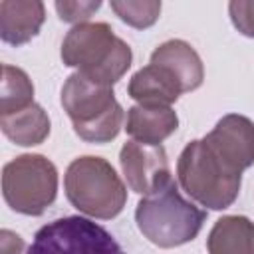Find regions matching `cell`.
<instances>
[{"instance_id": "6da1fadb", "label": "cell", "mask_w": 254, "mask_h": 254, "mask_svg": "<svg viewBox=\"0 0 254 254\" xmlns=\"http://www.w3.org/2000/svg\"><path fill=\"white\" fill-rule=\"evenodd\" d=\"M131 48L105 22L73 26L62 42V62L89 79L113 87L131 67Z\"/></svg>"}, {"instance_id": "7a4b0ae2", "label": "cell", "mask_w": 254, "mask_h": 254, "mask_svg": "<svg viewBox=\"0 0 254 254\" xmlns=\"http://www.w3.org/2000/svg\"><path fill=\"white\" fill-rule=\"evenodd\" d=\"M204 220L206 212L187 200L173 179L143 196L135 208L139 232L159 248H177L194 240Z\"/></svg>"}, {"instance_id": "3957f363", "label": "cell", "mask_w": 254, "mask_h": 254, "mask_svg": "<svg viewBox=\"0 0 254 254\" xmlns=\"http://www.w3.org/2000/svg\"><path fill=\"white\" fill-rule=\"evenodd\" d=\"M177 177L183 190L210 210L228 208L238 198L242 185V173L210 149L204 139H194L181 151Z\"/></svg>"}, {"instance_id": "277c9868", "label": "cell", "mask_w": 254, "mask_h": 254, "mask_svg": "<svg viewBox=\"0 0 254 254\" xmlns=\"http://www.w3.org/2000/svg\"><path fill=\"white\" fill-rule=\"evenodd\" d=\"M62 107L73 123V131L87 143H109L123 127V107L113 87L101 85L75 71L62 87Z\"/></svg>"}, {"instance_id": "5b68a950", "label": "cell", "mask_w": 254, "mask_h": 254, "mask_svg": "<svg viewBox=\"0 0 254 254\" xmlns=\"http://www.w3.org/2000/svg\"><path fill=\"white\" fill-rule=\"evenodd\" d=\"M64 190L71 206L97 220L115 218L127 202V189L111 163L93 155H83L69 163Z\"/></svg>"}, {"instance_id": "8992f818", "label": "cell", "mask_w": 254, "mask_h": 254, "mask_svg": "<svg viewBox=\"0 0 254 254\" xmlns=\"http://www.w3.org/2000/svg\"><path fill=\"white\" fill-rule=\"evenodd\" d=\"M2 194L20 214L40 216L58 196V169L44 155L26 153L2 169Z\"/></svg>"}, {"instance_id": "52a82bcc", "label": "cell", "mask_w": 254, "mask_h": 254, "mask_svg": "<svg viewBox=\"0 0 254 254\" xmlns=\"http://www.w3.org/2000/svg\"><path fill=\"white\" fill-rule=\"evenodd\" d=\"M28 254H125L101 224L85 216H64L44 224Z\"/></svg>"}, {"instance_id": "ba28073f", "label": "cell", "mask_w": 254, "mask_h": 254, "mask_svg": "<svg viewBox=\"0 0 254 254\" xmlns=\"http://www.w3.org/2000/svg\"><path fill=\"white\" fill-rule=\"evenodd\" d=\"M121 171L131 190L137 194H151L171 181V169L163 145H145L127 141L119 153Z\"/></svg>"}, {"instance_id": "9c48e42d", "label": "cell", "mask_w": 254, "mask_h": 254, "mask_svg": "<svg viewBox=\"0 0 254 254\" xmlns=\"http://www.w3.org/2000/svg\"><path fill=\"white\" fill-rule=\"evenodd\" d=\"M202 139L240 173L254 165V123L248 117L228 113Z\"/></svg>"}, {"instance_id": "30bf717a", "label": "cell", "mask_w": 254, "mask_h": 254, "mask_svg": "<svg viewBox=\"0 0 254 254\" xmlns=\"http://www.w3.org/2000/svg\"><path fill=\"white\" fill-rule=\"evenodd\" d=\"M127 93L137 101V105L171 107L181 97L183 87L169 69L157 64H149L131 75Z\"/></svg>"}, {"instance_id": "8fae6325", "label": "cell", "mask_w": 254, "mask_h": 254, "mask_svg": "<svg viewBox=\"0 0 254 254\" xmlns=\"http://www.w3.org/2000/svg\"><path fill=\"white\" fill-rule=\"evenodd\" d=\"M46 20L40 0H0V38L10 46L30 42Z\"/></svg>"}, {"instance_id": "7c38bea8", "label": "cell", "mask_w": 254, "mask_h": 254, "mask_svg": "<svg viewBox=\"0 0 254 254\" xmlns=\"http://www.w3.org/2000/svg\"><path fill=\"white\" fill-rule=\"evenodd\" d=\"M151 64L163 65L169 69L181 83L183 93L194 91L202 85L204 67L196 50L185 40H167L155 48L151 54Z\"/></svg>"}, {"instance_id": "4fadbf2b", "label": "cell", "mask_w": 254, "mask_h": 254, "mask_svg": "<svg viewBox=\"0 0 254 254\" xmlns=\"http://www.w3.org/2000/svg\"><path fill=\"white\" fill-rule=\"evenodd\" d=\"M179 127V117L173 107L133 105L127 111L125 131L133 141L145 145H161Z\"/></svg>"}, {"instance_id": "5bb4252c", "label": "cell", "mask_w": 254, "mask_h": 254, "mask_svg": "<svg viewBox=\"0 0 254 254\" xmlns=\"http://www.w3.org/2000/svg\"><path fill=\"white\" fill-rule=\"evenodd\" d=\"M208 254H254V222L228 214L214 222L206 238Z\"/></svg>"}, {"instance_id": "9a60e30c", "label": "cell", "mask_w": 254, "mask_h": 254, "mask_svg": "<svg viewBox=\"0 0 254 254\" xmlns=\"http://www.w3.org/2000/svg\"><path fill=\"white\" fill-rule=\"evenodd\" d=\"M0 129L12 143L20 147H34L48 139L50 117L42 105L32 103L12 115H2Z\"/></svg>"}, {"instance_id": "2e32d148", "label": "cell", "mask_w": 254, "mask_h": 254, "mask_svg": "<svg viewBox=\"0 0 254 254\" xmlns=\"http://www.w3.org/2000/svg\"><path fill=\"white\" fill-rule=\"evenodd\" d=\"M34 103V85L28 73L20 67L2 65V85H0V117L12 115Z\"/></svg>"}, {"instance_id": "e0dca14e", "label": "cell", "mask_w": 254, "mask_h": 254, "mask_svg": "<svg viewBox=\"0 0 254 254\" xmlns=\"http://www.w3.org/2000/svg\"><path fill=\"white\" fill-rule=\"evenodd\" d=\"M111 10L125 24L137 30H145V28H151L159 20L161 2L157 0H113Z\"/></svg>"}, {"instance_id": "ac0fdd59", "label": "cell", "mask_w": 254, "mask_h": 254, "mask_svg": "<svg viewBox=\"0 0 254 254\" xmlns=\"http://www.w3.org/2000/svg\"><path fill=\"white\" fill-rule=\"evenodd\" d=\"M54 6H56L60 20L77 26V24L87 22L101 8V2L99 0H79V2L77 0H58Z\"/></svg>"}, {"instance_id": "d6986e66", "label": "cell", "mask_w": 254, "mask_h": 254, "mask_svg": "<svg viewBox=\"0 0 254 254\" xmlns=\"http://www.w3.org/2000/svg\"><path fill=\"white\" fill-rule=\"evenodd\" d=\"M228 14L242 36L254 38V0H232L228 4Z\"/></svg>"}, {"instance_id": "ffe728a7", "label": "cell", "mask_w": 254, "mask_h": 254, "mask_svg": "<svg viewBox=\"0 0 254 254\" xmlns=\"http://www.w3.org/2000/svg\"><path fill=\"white\" fill-rule=\"evenodd\" d=\"M0 254H26L24 238L8 228H2L0 230Z\"/></svg>"}]
</instances>
